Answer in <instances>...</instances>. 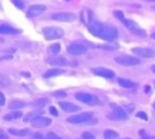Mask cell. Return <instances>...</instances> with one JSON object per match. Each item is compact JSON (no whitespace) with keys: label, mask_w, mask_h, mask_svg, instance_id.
<instances>
[{"label":"cell","mask_w":155,"mask_h":139,"mask_svg":"<svg viewBox=\"0 0 155 139\" xmlns=\"http://www.w3.org/2000/svg\"><path fill=\"white\" fill-rule=\"evenodd\" d=\"M42 34L47 40H53V39L62 37L64 35V31L59 27H46V28H44Z\"/></svg>","instance_id":"cell-2"},{"label":"cell","mask_w":155,"mask_h":139,"mask_svg":"<svg viewBox=\"0 0 155 139\" xmlns=\"http://www.w3.org/2000/svg\"><path fill=\"white\" fill-rule=\"evenodd\" d=\"M67 1H69V0H67Z\"/></svg>","instance_id":"cell-41"},{"label":"cell","mask_w":155,"mask_h":139,"mask_svg":"<svg viewBox=\"0 0 155 139\" xmlns=\"http://www.w3.org/2000/svg\"><path fill=\"white\" fill-rule=\"evenodd\" d=\"M82 139H94V135L91 132H85L82 133Z\"/></svg>","instance_id":"cell-28"},{"label":"cell","mask_w":155,"mask_h":139,"mask_svg":"<svg viewBox=\"0 0 155 139\" xmlns=\"http://www.w3.org/2000/svg\"><path fill=\"white\" fill-rule=\"evenodd\" d=\"M64 74V69H59V68H51L48 69L45 74H44V77H53V76H59Z\"/></svg>","instance_id":"cell-16"},{"label":"cell","mask_w":155,"mask_h":139,"mask_svg":"<svg viewBox=\"0 0 155 139\" xmlns=\"http://www.w3.org/2000/svg\"><path fill=\"white\" fill-rule=\"evenodd\" d=\"M154 109H155V104H154Z\"/></svg>","instance_id":"cell-40"},{"label":"cell","mask_w":155,"mask_h":139,"mask_svg":"<svg viewBox=\"0 0 155 139\" xmlns=\"http://www.w3.org/2000/svg\"><path fill=\"white\" fill-rule=\"evenodd\" d=\"M114 16L117 17L120 21H124V19H125V18H124V13H122L121 11H115V12H114Z\"/></svg>","instance_id":"cell-30"},{"label":"cell","mask_w":155,"mask_h":139,"mask_svg":"<svg viewBox=\"0 0 155 139\" xmlns=\"http://www.w3.org/2000/svg\"><path fill=\"white\" fill-rule=\"evenodd\" d=\"M104 138L105 139H116L117 138V133L115 131H111V129H107L104 132Z\"/></svg>","instance_id":"cell-23"},{"label":"cell","mask_w":155,"mask_h":139,"mask_svg":"<svg viewBox=\"0 0 155 139\" xmlns=\"http://www.w3.org/2000/svg\"><path fill=\"white\" fill-rule=\"evenodd\" d=\"M8 133L13 134V135H17V137H25L28 134H30V131L24 128V129H17V128H10L8 129Z\"/></svg>","instance_id":"cell-19"},{"label":"cell","mask_w":155,"mask_h":139,"mask_svg":"<svg viewBox=\"0 0 155 139\" xmlns=\"http://www.w3.org/2000/svg\"><path fill=\"white\" fill-rule=\"evenodd\" d=\"M119 85L124 88H134L137 86L136 82H133L131 80H126V79H119Z\"/></svg>","instance_id":"cell-20"},{"label":"cell","mask_w":155,"mask_h":139,"mask_svg":"<svg viewBox=\"0 0 155 139\" xmlns=\"http://www.w3.org/2000/svg\"><path fill=\"white\" fill-rule=\"evenodd\" d=\"M45 10H46V6L45 5H33V6H30L28 8L27 17L28 18H34L36 16H40Z\"/></svg>","instance_id":"cell-10"},{"label":"cell","mask_w":155,"mask_h":139,"mask_svg":"<svg viewBox=\"0 0 155 139\" xmlns=\"http://www.w3.org/2000/svg\"><path fill=\"white\" fill-rule=\"evenodd\" d=\"M11 1H12V4H13L15 6H17V8L23 10V7H24V2H23L22 0H11Z\"/></svg>","instance_id":"cell-25"},{"label":"cell","mask_w":155,"mask_h":139,"mask_svg":"<svg viewBox=\"0 0 155 139\" xmlns=\"http://www.w3.org/2000/svg\"><path fill=\"white\" fill-rule=\"evenodd\" d=\"M68 52L70 54H74V56H79V54H84L87 52V47L84 45V44H80V42H74L71 45L68 46Z\"/></svg>","instance_id":"cell-8"},{"label":"cell","mask_w":155,"mask_h":139,"mask_svg":"<svg viewBox=\"0 0 155 139\" xmlns=\"http://www.w3.org/2000/svg\"><path fill=\"white\" fill-rule=\"evenodd\" d=\"M75 98L85 104H90V105H94L98 103V98L94 94L87 93V92H78L75 94Z\"/></svg>","instance_id":"cell-5"},{"label":"cell","mask_w":155,"mask_h":139,"mask_svg":"<svg viewBox=\"0 0 155 139\" xmlns=\"http://www.w3.org/2000/svg\"><path fill=\"white\" fill-rule=\"evenodd\" d=\"M143 139H155V135H151V137H144Z\"/></svg>","instance_id":"cell-35"},{"label":"cell","mask_w":155,"mask_h":139,"mask_svg":"<svg viewBox=\"0 0 155 139\" xmlns=\"http://www.w3.org/2000/svg\"><path fill=\"white\" fill-rule=\"evenodd\" d=\"M92 73L96 74L97 76H102V77H107V79H113L114 75H115L113 70L107 69V68H102V66H98V68L92 69Z\"/></svg>","instance_id":"cell-12"},{"label":"cell","mask_w":155,"mask_h":139,"mask_svg":"<svg viewBox=\"0 0 155 139\" xmlns=\"http://www.w3.org/2000/svg\"><path fill=\"white\" fill-rule=\"evenodd\" d=\"M48 124H51V120L44 116H36L31 120V126L35 128H44L47 127Z\"/></svg>","instance_id":"cell-11"},{"label":"cell","mask_w":155,"mask_h":139,"mask_svg":"<svg viewBox=\"0 0 155 139\" xmlns=\"http://www.w3.org/2000/svg\"><path fill=\"white\" fill-rule=\"evenodd\" d=\"M22 112L21 111H15V112H11V114H7L4 116V120H17L19 117H22Z\"/></svg>","instance_id":"cell-22"},{"label":"cell","mask_w":155,"mask_h":139,"mask_svg":"<svg viewBox=\"0 0 155 139\" xmlns=\"http://www.w3.org/2000/svg\"><path fill=\"white\" fill-rule=\"evenodd\" d=\"M59 45L58 44H54V45H52V46H50V52L51 53H57V52H59Z\"/></svg>","instance_id":"cell-26"},{"label":"cell","mask_w":155,"mask_h":139,"mask_svg":"<svg viewBox=\"0 0 155 139\" xmlns=\"http://www.w3.org/2000/svg\"><path fill=\"white\" fill-rule=\"evenodd\" d=\"M0 139H10L8 135H7L2 129H0Z\"/></svg>","instance_id":"cell-32"},{"label":"cell","mask_w":155,"mask_h":139,"mask_svg":"<svg viewBox=\"0 0 155 139\" xmlns=\"http://www.w3.org/2000/svg\"><path fill=\"white\" fill-rule=\"evenodd\" d=\"M122 22H124L125 27H126V28H127L132 34L138 35V36H142V37H144V36L147 35L145 30H144V29H142V28L139 27V24H137L134 21H132V19H124Z\"/></svg>","instance_id":"cell-3"},{"label":"cell","mask_w":155,"mask_h":139,"mask_svg":"<svg viewBox=\"0 0 155 139\" xmlns=\"http://www.w3.org/2000/svg\"><path fill=\"white\" fill-rule=\"evenodd\" d=\"M51 18L58 22H73L75 19V15L73 12H57V13H53Z\"/></svg>","instance_id":"cell-7"},{"label":"cell","mask_w":155,"mask_h":139,"mask_svg":"<svg viewBox=\"0 0 155 139\" xmlns=\"http://www.w3.org/2000/svg\"><path fill=\"white\" fill-rule=\"evenodd\" d=\"M108 117L109 118H113V120H126L128 117V115H127V112L124 109H121V108H114L113 112Z\"/></svg>","instance_id":"cell-13"},{"label":"cell","mask_w":155,"mask_h":139,"mask_svg":"<svg viewBox=\"0 0 155 139\" xmlns=\"http://www.w3.org/2000/svg\"><path fill=\"white\" fill-rule=\"evenodd\" d=\"M4 104V95L0 93V105H2Z\"/></svg>","instance_id":"cell-34"},{"label":"cell","mask_w":155,"mask_h":139,"mask_svg":"<svg viewBox=\"0 0 155 139\" xmlns=\"http://www.w3.org/2000/svg\"><path fill=\"white\" fill-rule=\"evenodd\" d=\"M145 1H155V0H145Z\"/></svg>","instance_id":"cell-39"},{"label":"cell","mask_w":155,"mask_h":139,"mask_svg":"<svg viewBox=\"0 0 155 139\" xmlns=\"http://www.w3.org/2000/svg\"><path fill=\"white\" fill-rule=\"evenodd\" d=\"M151 36H153V37H154V39H155V31H154V33H153V35H151Z\"/></svg>","instance_id":"cell-36"},{"label":"cell","mask_w":155,"mask_h":139,"mask_svg":"<svg viewBox=\"0 0 155 139\" xmlns=\"http://www.w3.org/2000/svg\"><path fill=\"white\" fill-rule=\"evenodd\" d=\"M19 30L15 29L8 24H0V34H17Z\"/></svg>","instance_id":"cell-17"},{"label":"cell","mask_w":155,"mask_h":139,"mask_svg":"<svg viewBox=\"0 0 155 139\" xmlns=\"http://www.w3.org/2000/svg\"><path fill=\"white\" fill-rule=\"evenodd\" d=\"M154 8H155V7H154Z\"/></svg>","instance_id":"cell-43"},{"label":"cell","mask_w":155,"mask_h":139,"mask_svg":"<svg viewBox=\"0 0 155 139\" xmlns=\"http://www.w3.org/2000/svg\"><path fill=\"white\" fill-rule=\"evenodd\" d=\"M132 53L137 54L138 57H143V58H153L155 57V51L148 47H134L132 50Z\"/></svg>","instance_id":"cell-9"},{"label":"cell","mask_w":155,"mask_h":139,"mask_svg":"<svg viewBox=\"0 0 155 139\" xmlns=\"http://www.w3.org/2000/svg\"><path fill=\"white\" fill-rule=\"evenodd\" d=\"M81 21H82L86 25H88L90 22L92 21V12H91L88 8H84V10H82V12H81Z\"/></svg>","instance_id":"cell-18"},{"label":"cell","mask_w":155,"mask_h":139,"mask_svg":"<svg viewBox=\"0 0 155 139\" xmlns=\"http://www.w3.org/2000/svg\"><path fill=\"white\" fill-rule=\"evenodd\" d=\"M115 62L122 66H133L139 64V59L137 57H131L127 54H122V56H117L115 57Z\"/></svg>","instance_id":"cell-4"},{"label":"cell","mask_w":155,"mask_h":139,"mask_svg":"<svg viewBox=\"0 0 155 139\" xmlns=\"http://www.w3.org/2000/svg\"><path fill=\"white\" fill-rule=\"evenodd\" d=\"M25 106V103L22 102V100H11L8 103V108L10 109H21V108H24Z\"/></svg>","instance_id":"cell-21"},{"label":"cell","mask_w":155,"mask_h":139,"mask_svg":"<svg viewBox=\"0 0 155 139\" xmlns=\"http://www.w3.org/2000/svg\"><path fill=\"white\" fill-rule=\"evenodd\" d=\"M88 30L90 33H92L94 36L107 40V41H114L117 37V31L115 29V27L113 25H107V24H102L97 21H91L88 24Z\"/></svg>","instance_id":"cell-1"},{"label":"cell","mask_w":155,"mask_h":139,"mask_svg":"<svg viewBox=\"0 0 155 139\" xmlns=\"http://www.w3.org/2000/svg\"><path fill=\"white\" fill-rule=\"evenodd\" d=\"M59 106L67 111V112H74V111H78L80 108L73 103H69V102H59Z\"/></svg>","instance_id":"cell-14"},{"label":"cell","mask_w":155,"mask_h":139,"mask_svg":"<svg viewBox=\"0 0 155 139\" xmlns=\"http://www.w3.org/2000/svg\"><path fill=\"white\" fill-rule=\"evenodd\" d=\"M92 118V112L86 111V112H81L79 115H73L70 117L67 118L68 122L70 123H75V124H80V123H85L87 121H90Z\"/></svg>","instance_id":"cell-6"},{"label":"cell","mask_w":155,"mask_h":139,"mask_svg":"<svg viewBox=\"0 0 155 139\" xmlns=\"http://www.w3.org/2000/svg\"><path fill=\"white\" fill-rule=\"evenodd\" d=\"M125 139H127V138H125Z\"/></svg>","instance_id":"cell-42"},{"label":"cell","mask_w":155,"mask_h":139,"mask_svg":"<svg viewBox=\"0 0 155 139\" xmlns=\"http://www.w3.org/2000/svg\"><path fill=\"white\" fill-rule=\"evenodd\" d=\"M30 139H46L41 133H39V132H36V133H33L31 134V137H30Z\"/></svg>","instance_id":"cell-27"},{"label":"cell","mask_w":155,"mask_h":139,"mask_svg":"<svg viewBox=\"0 0 155 139\" xmlns=\"http://www.w3.org/2000/svg\"><path fill=\"white\" fill-rule=\"evenodd\" d=\"M50 112H51L53 116H58V111H57V109H56L54 106H50Z\"/></svg>","instance_id":"cell-31"},{"label":"cell","mask_w":155,"mask_h":139,"mask_svg":"<svg viewBox=\"0 0 155 139\" xmlns=\"http://www.w3.org/2000/svg\"><path fill=\"white\" fill-rule=\"evenodd\" d=\"M47 139H62L59 135H57L56 133H53V132H48L47 133Z\"/></svg>","instance_id":"cell-29"},{"label":"cell","mask_w":155,"mask_h":139,"mask_svg":"<svg viewBox=\"0 0 155 139\" xmlns=\"http://www.w3.org/2000/svg\"><path fill=\"white\" fill-rule=\"evenodd\" d=\"M48 64H51L53 66H64L68 64V60L64 57H53V58L48 59Z\"/></svg>","instance_id":"cell-15"},{"label":"cell","mask_w":155,"mask_h":139,"mask_svg":"<svg viewBox=\"0 0 155 139\" xmlns=\"http://www.w3.org/2000/svg\"><path fill=\"white\" fill-rule=\"evenodd\" d=\"M138 117H142V118H144V120H147L148 117H147V115H145V112H138V115H137Z\"/></svg>","instance_id":"cell-33"},{"label":"cell","mask_w":155,"mask_h":139,"mask_svg":"<svg viewBox=\"0 0 155 139\" xmlns=\"http://www.w3.org/2000/svg\"><path fill=\"white\" fill-rule=\"evenodd\" d=\"M52 95L56 98H64V97H67V93L64 91H56L52 93Z\"/></svg>","instance_id":"cell-24"},{"label":"cell","mask_w":155,"mask_h":139,"mask_svg":"<svg viewBox=\"0 0 155 139\" xmlns=\"http://www.w3.org/2000/svg\"><path fill=\"white\" fill-rule=\"evenodd\" d=\"M2 42H4V40H2V39H0V44H2Z\"/></svg>","instance_id":"cell-37"},{"label":"cell","mask_w":155,"mask_h":139,"mask_svg":"<svg viewBox=\"0 0 155 139\" xmlns=\"http://www.w3.org/2000/svg\"><path fill=\"white\" fill-rule=\"evenodd\" d=\"M153 71H154V73H155V65H154V66H153Z\"/></svg>","instance_id":"cell-38"}]
</instances>
